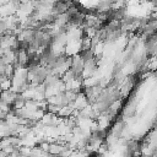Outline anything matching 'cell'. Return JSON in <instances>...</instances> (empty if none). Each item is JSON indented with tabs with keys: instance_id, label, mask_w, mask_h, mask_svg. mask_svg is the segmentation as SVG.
<instances>
[{
	"instance_id": "1",
	"label": "cell",
	"mask_w": 157,
	"mask_h": 157,
	"mask_svg": "<svg viewBox=\"0 0 157 157\" xmlns=\"http://www.w3.org/2000/svg\"><path fill=\"white\" fill-rule=\"evenodd\" d=\"M16 94H17V92H15L11 88L10 90H2L0 92V101L12 107V104L15 102V98H16Z\"/></svg>"
}]
</instances>
